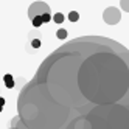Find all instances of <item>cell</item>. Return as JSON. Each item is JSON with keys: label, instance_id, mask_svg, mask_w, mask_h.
I'll return each instance as SVG.
<instances>
[{"label": "cell", "instance_id": "cell-14", "mask_svg": "<svg viewBox=\"0 0 129 129\" xmlns=\"http://www.w3.org/2000/svg\"><path fill=\"white\" fill-rule=\"evenodd\" d=\"M10 129H13V127H10Z\"/></svg>", "mask_w": 129, "mask_h": 129}, {"label": "cell", "instance_id": "cell-3", "mask_svg": "<svg viewBox=\"0 0 129 129\" xmlns=\"http://www.w3.org/2000/svg\"><path fill=\"white\" fill-rule=\"evenodd\" d=\"M47 13H51V11H50V6L47 3H44V2H34L28 8V17H30V20L34 19V17H38V16L47 14Z\"/></svg>", "mask_w": 129, "mask_h": 129}, {"label": "cell", "instance_id": "cell-8", "mask_svg": "<svg viewBox=\"0 0 129 129\" xmlns=\"http://www.w3.org/2000/svg\"><path fill=\"white\" fill-rule=\"evenodd\" d=\"M31 22H33L34 28H39V26L44 23V19H42V16H38V17H34V19H31Z\"/></svg>", "mask_w": 129, "mask_h": 129}, {"label": "cell", "instance_id": "cell-11", "mask_svg": "<svg viewBox=\"0 0 129 129\" xmlns=\"http://www.w3.org/2000/svg\"><path fill=\"white\" fill-rule=\"evenodd\" d=\"M120 8H121L123 11L129 13V0H120Z\"/></svg>", "mask_w": 129, "mask_h": 129}, {"label": "cell", "instance_id": "cell-9", "mask_svg": "<svg viewBox=\"0 0 129 129\" xmlns=\"http://www.w3.org/2000/svg\"><path fill=\"white\" fill-rule=\"evenodd\" d=\"M53 20L56 22V23H62L64 20H66V17H64V14H62V13H56V14L53 16Z\"/></svg>", "mask_w": 129, "mask_h": 129}, {"label": "cell", "instance_id": "cell-13", "mask_svg": "<svg viewBox=\"0 0 129 129\" xmlns=\"http://www.w3.org/2000/svg\"><path fill=\"white\" fill-rule=\"evenodd\" d=\"M2 110H3V107H2V106H0V112H2Z\"/></svg>", "mask_w": 129, "mask_h": 129}, {"label": "cell", "instance_id": "cell-1", "mask_svg": "<svg viewBox=\"0 0 129 129\" xmlns=\"http://www.w3.org/2000/svg\"><path fill=\"white\" fill-rule=\"evenodd\" d=\"M38 107L28 129H129V50L81 36L42 61L19 98Z\"/></svg>", "mask_w": 129, "mask_h": 129}, {"label": "cell", "instance_id": "cell-10", "mask_svg": "<svg viewBox=\"0 0 129 129\" xmlns=\"http://www.w3.org/2000/svg\"><path fill=\"white\" fill-rule=\"evenodd\" d=\"M78 19H79V14L76 11H70L69 13V20L70 22H78Z\"/></svg>", "mask_w": 129, "mask_h": 129}, {"label": "cell", "instance_id": "cell-4", "mask_svg": "<svg viewBox=\"0 0 129 129\" xmlns=\"http://www.w3.org/2000/svg\"><path fill=\"white\" fill-rule=\"evenodd\" d=\"M11 127H13V129H28V127L25 126V123L22 121V118H20L19 115L14 117V118L11 120Z\"/></svg>", "mask_w": 129, "mask_h": 129}, {"label": "cell", "instance_id": "cell-5", "mask_svg": "<svg viewBox=\"0 0 129 129\" xmlns=\"http://www.w3.org/2000/svg\"><path fill=\"white\" fill-rule=\"evenodd\" d=\"M3 82H5V86H6L8 89H13V87L16 86V82H14V78H13L11 75H8V73H6V75L3 76Z\"/></svg>", "mask_w": 129, "mask_h": 129}, {"label": "cell", "instance_id": "cell-6", "mask_svg": "<svg viewBox=\"0 0 129 129\" xmlns=\"http://www.w3.org/2000/svg\"><path fill=\"white\" fill-rule=\"evenodd\" d=\"M67 36H69V33H67V30H66V28H61V30H58V31H56V38H58V39H61V41H64V39L67 38Z\"/></svg>", "mask_w": 129, "mask_h": 129}, {"label": "cell", "instance_id": "cell-2", "mask_svg": "<svg viewBox=\"0 0 129 129\" xmlns=\"http://www.w3.org/2000/svg\"><path fill=\"white\" fill-rule=\"evenodd\" d=\"M103 20L109 25H117L120 20H121V11L115 6H109L104 10L103 13Z\"/></svg>", "mask_w": 129, "mask_h": 129}, {"label": "cell", "instance_id": "cell-12", "mask_svg": "<svg viewBox=\"0 0 129 129\" xmlns=\"http://www.w3.org/2000/svg\"><path fill=\"white\" fill-rule=\"evenodd\" d=\"M5 104H6V101H5V98H3V96H0V106L3 107Z\"/></svg>", "mask_w": 129, "mask_h": 129}, {"label": "cell", "instance_id": "cell-7", "mask_svg": "<svg viewBox=\"0 0 129 129\" xmlns=\"http://www.w3.org/2000/svg\"><path fill=\"white\" fill-rule=\"evenodd\" d=\"M30 45H31V51H33V50H38V48L41 47V38L31 39V41H30Z\"/></svg>", "mask_w": 129, "mask_h": 129}]
</instances>
